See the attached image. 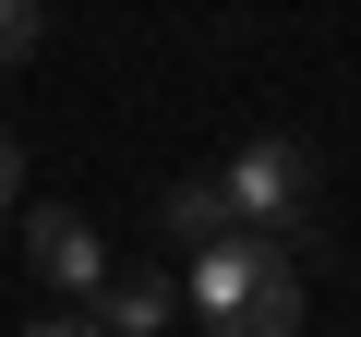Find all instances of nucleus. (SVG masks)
<instances>
[{
	"label": "nucleus",
	"mask_w": 361,
	"mask_h": 337,
	"mask_svg": "<svg viewBox=\"0 0 361 337\" xmlns=\"http://www.w3.org/2000/svg\"><path fill=\"white\" fill-rule=\"evenodd\" d=\"M25 337H97V325H85V313H37Z\"/></svg>",
	"instance_id": "obj_7"
},
{
	"label": "nucleus",
	"mask_w": 361,
	"mask_h": 337,
	"mask_svg": "<svg viewBox=\"0 0 361 337\" xmlns=\"http://www.w3.org/2000/svg\"><path fill=\"white\" fill-rule=\"evenodd\" d=\"M0 205H13V133H0Z\"/></svg>",
	"instance_id": "obj_8"
},
{
	"label": "nucleus",
	"mask_w": 361,
	"mask_h": 337,
	"mask_svg": "<svg viewBox=\"0 0 361 337\" xmlns=\"http://www.w3.org/2000/svg\"><path fill=\"white\" fill-rule=\"evenodd\" d=\"M193 313L217 337H301V253L289 241H253V229L205 241L193 253Z\"/></svg>",
	"instance_id": "obj_1"
},
{
	"label": "nucleus",
	"mask_w": 361,
	"mask_h": 337,
	"mask_svg": "<svg viewBox=\"0 0 361 337\" xmlns=\"http://www.w3.org/2000/svg\"><path fill=\"white\" fill-rule=\"evenodd\" d=\"M157 229H169V241H193V253H205V241H229V193H217V168L169 181V193H157Z\"/></svg>",
	"instance_id": "obj_5"
},
{
	"label": "nucleus",
	"mask_w": 361,
	"mask_h": 337,
	"mask_svg": "<svg viewBox=\"0 0 361 337\" xmlns=\"http://www.w3.org/2000/svg\"><path fill=\"white\" fill-rule=\"evenodd\" d=\"M85 301H97V313H85L97 337H157V325H169V277H157V265H109Z\"/></svg>",
	"instance_id": "obj_4"
},
{
	"label": "nucleus",
	"mask_w": 361,
	"mask_h": 337,
	"mask_svg": "<svg viewBox=\"0 0 361 337\" xmlns=\"http://www.w3.org/2000/svg\"><path fill=\"white\" fill-rule=\"evenodd\" d=\"M25 265H37V289H97L109 277V241H97L85 205H37L25 217Z\"/></svg>",
	"instance_id": "obj_3"
},
{
	"label": "nucleus",
	"mask_w": 361,
	"mask_h": 337,
	"mask_svg": "<svg viewBox=\"0 0 361 337\" xmlns=\"http://www.w3.org/2000/svg\"><path fill=\"white\" fill-rule=\"evenodd\" d=\"M49 49V0H0V73Z\"/></svg>",
	"instance_id": "obj_6"
},
{
	"label": "nucleus",
	"mask_w": 361,
	"mask_h": 337,
	"mask_svg": "<svg viewBox=\"0 0 361 337\" xmlns=\"http://www.w3.org/2000/svg\"><path fill=\"white\" fill-rule=\"evenodd\" d=\"M217 193H229V229H253V241H313V193H325V168H313V145L301 133H253L229 168H217Z\"/></svg>",
	"instance_id": "obj_2"
}]
</instances>
